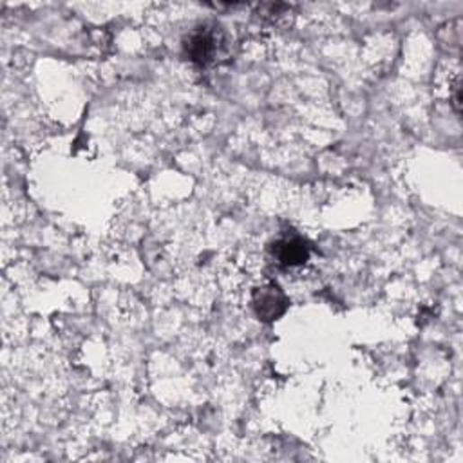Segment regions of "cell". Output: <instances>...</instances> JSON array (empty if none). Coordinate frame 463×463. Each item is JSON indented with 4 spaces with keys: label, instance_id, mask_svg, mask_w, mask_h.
Returning a JSON list of instances; mask_svg holds the SVG:
<instances>
[{
    "label": "cell",
    "instance_id": "2",
    "mask_svg": "<svg viewBox=\"0 0 463 463\" xmlns=\"http://www.w3.org/2000/svg\"><path fill=\"white\" fill-rule=\"evenodd\" d=\"M288 307V298L277 284H266L254 291V310L255 316L264 321L272 323L279 319Z\"/></svg>",
    "mask_w": 463,
    "mask_h": 463
},
{
    "label": "cell",
    "instance_id": "1",
    "mask_svg": "<svg viewBox=\"0 0 463 463\" xmlns=\"http://www.w3.org/2000/svg\"><path fill=\"white\" fill-rule=\"evenodd\" d=\"M185 55L200 67L219 64L228 57V37L219 24H201L183 42Z\"/></svg>",
    "mask_w": 463,
    "mask_h": 463
},
{
    "label": "cell",
    "instance_id": "3",
    "mask_svg": "<svg viewBox=\"0 0 463 463\" xmlns=\"http://www.w3.org/2000/svg\"><path fill=\"white\" fill-rule=\"evenodd\" d=\"M272 254L280 266L293 268L304 264L310 259V246H307V243L302 237L288 236L272 245Z\"/></svg>",
    "mask_w": 463,
    "mask_h": 463
}]
</instances>
